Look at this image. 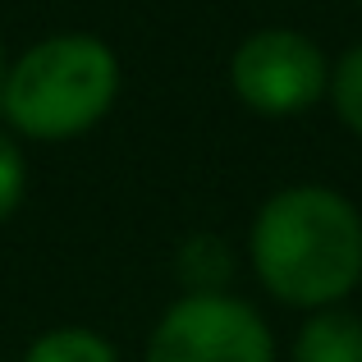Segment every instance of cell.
<instances>
[{"instance_id":"6da1fadb","label":"cell","mask_w":362,"mask_h":362,"mask_svg":"<svg viewBox=\"0 0 362 362\" xmlns=\"http://www.w3.org/2000/svg\"><path fill=\"white\" fill-rule=\"evenodd\" d=\"M252 266L289 308H326L362 280V216L321 184L275 193L252 225Z\"/></svg>"},{"instance_id":"7a4b0ae2","label":"cell","mask_w":362,"mask_h":362,"mask_svg":"<svg viewBox=\"0 0 362 362\" xmlns=\"http://www.w3.org/2000/svg\"><path fill=\"white\" fill-rule=\"evenodd\" d=\"M119 92V60L101 37L64 33L37 42L14 69H5L0 110L28 138H74L110 110Z\"/></svg>"},{"instance_id":"3957f363","label":"cell","mask_w":362,"mask_h":362,"mask_svg":"<svg viewBox=\"0 0 362 362\" xmlns=\"http://www.w3.org/2000/svg\"><path fill=\"white\" fill-rule=\"evenodd\" d=\"M147 362H275L266 321L230 293H188L160 317Z\"/></svg>"},{"instance_id":"277c9868","label":"cell","mask_w":362,"mask_h":362,"mask_svg":"<svg viewBox=\"0 0 362 362\" xmlns=\"http://www.w3.org/2000/svg\"><path fill=\"white\" fill-rule=\"evenodd\" d=\"M230 83L247 110L280 119L317 106L330 83V69L312 37L293 33V28H266L234 51Z\"/></svg>"},{"instance_id":"5b68a950","label":"cell","mask_w":362,"mask_h":362,"mask_svg":"<svg viewBox=\"0 0 362 362\" xmlns=\"http://www.w3.org/2000/svg\"><path fill=\"white\" fill-rule=\"evenodd\" d=\"M293 362H362V321L349 312H321L303 326Z\"/></svg>"},{"instance_id":"8992f818","label":"cell","mask_w":362,"mask_h":362,"mask_svg":"<svg viewBox=\"0 0 362 362\" xmlns=\"http://www.w3.org/2000/svg\"><path fill=\"white\" fill-rule=\"evenodd\" d=\"M23 362H119V358L101 335H92L83 326H64L37 339Z\"/></svg>"},{"instance_id":"52a82bcc","label":"cell","mask_w":362,"mask_h":362,"mask_svg":"<svg viewBox=\"0 0 362 362\" xmlns=\"http://www.w3.org/2000/svg\"><path fill=\"white\" fill-rule=\"evenodd\" d=\"M179 275L193 293H225L230 280V252L221 239H193L179 257Z\"/></svg>"},{"instance_id":"ba28073f","label":"cell","mask_w":362,"mask_h":362,"mask_svg":"<svg viewBox=\"0 0 362 362\" xmlns=\"http://www.w3.org/2000/svg\"><path fill=\"white\" fill-rule=\"evenodd\" d=\"M330 97H335L339 119L362 138V46H354L339 60V69L330 74Z\"/></svg>"},{"instance_id":"9c48e42d","label":"cell","mask_w":362,"mask_h":362,"mask_svg":"<svg viewBox=\"0 0 362 362\" xmlns=\"http://www.w3.org/2000/svg\"><path fill=\"white\" fill-rule=\"evenodd\" d=\"M23 188H28V165H23V151L14 147L9 133H0V221L18 211L23 202Z\"/></svg>"},{"instance_id":"30bf717a","label":"cell","mask_w":362,"mask_h":362,"mask_svg":"<svg viewBox=\"0 0 362 362\" xmlns=\"http://www.w3.org/2000/svg\"><path fill=\"white\" fill-rule=\"evenodd\" d=\"M0 92H5V51H0Z\"/></svg>"}]
</instances>
